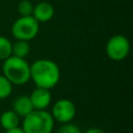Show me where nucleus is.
<instances>
[{"label": "nucleus", "mask_w": 133, "mask_h": 133, "mask_svg": "<svg viewBox=\"0 0 133 133\" xmlns=\"http://www.w3.org/2000/svg\"><path fill=\"white\" fill-rule=\"evenodd\" d=\"M59 78V68L50 59H38L30 65V79L36 87L51 89L58 83Z\"/></svg>", "instance_id": "1"}, {"label": "nucleus", "mask_w": 133, "mask_h": 133, "mask_svg": "<svg viewBox=\"0 0 133 133\" xmlns=\"http://www.w3.org/2000/svg\"><path fill=\"white\" fill-rule=\"evenodd\" d=\"M3 76L11 83L22 85L30 80V65L25 58L10 55L4 59L2 65Z\"/></svg>", "instance_id": "2"}, {"label": "nucleus", "mask_w": 133, "mask_h": 133, "mask_svg": "<svg viewBox=\"0 0 133 133\" xmlns=\"http://www.w3.org/2000/svg\"><path fill=\"white\" fill-rule=\"evenodd\" d=\"M22 130L24 133H51L54 127V119L46 110H32L23 117Z\"/></svg>", "instance_id": "3"}, {"label": "nucleus", "mask_w": 133, "mask_h": 133, "mask_svg": "<svg viewBox=\"0 0 133 133\" xmlns=\"http://www.w3.org/2000/svg\"><path fill=\"white\" fill-rule=\"evenodd\" d=\"M38 28L39 23L32 16L20 17L14 22L11 26V33L17 39L28 42L36 36Z\"/></svg>", "instance_id": "4"}, {"label": "nucleus", "mask_w": 133, "mask_h": 133, "mask_svg": "<svg viewBox=\"0 0 133 133\" xmlns=\"http://www.w3.org/2000/svg\"><path fill=\"white\" fill-rule=\"evenodd\" d=\"M105 50L110 59L119 61L128 56L130 51V43L125 35L115 34L108 39Z\"/></svg>", "instance_id": "5"}, {"label": "nucleus", "mask_w": 133, "mask_h": 133, "mask_svg": "<svg viewBox=\"0 0 133 133\" xmlns=\"http://www.w3.org/2000/svg\"><path fill=\"white\" fill-rule=\"evenodd\" d=\"M76 114L75 104L68 99H60L56 101L52 106L51 115L54 121H57L61 124L70 123Z\"/></svg>", "instance_id": "6"}, {"label": "nucleus", "mask_w": 133, "mask_h": 133, "mask_svg": "<svg viewBox=\"0 0 133 133\" xmlns=\"http://www.w3.org/2000/svg\"><path fill=\"white\" fill-rule=\"evenodd\" d=\"M28 97L30 99L33 109L35 110H46V108L51 103V92L50 89L47 88L36 87Z\"/></svg>", "instance_id": "7"}, {"label": "nucleus", "mask_w": 133, "mask_h": 133, "mask_svg": "<svg viewBox=\"0 0 133 133\" xmlns=\"http://www.w3.org/2000/svg\"><path fill=\"white\" fill-rule=\"evenodd\" d=\"M38 23H46L50 21L54 16V7L49 2H39L33 6L31 15Z\"/></svg>", "instance_id": "8"}, {"label": "nucleus", "mask_w": 133, "mask_h": 133, "mask_svg": "<svg viewBox=\"0 0 133 133\" xmlns=\"http://www.w3.org/2000/svg\"><path fill=\"white\" fill-rule=\"evenodd\" d=\"M12 110L20 117H25L34 109L28 96H20L12 102Z\"/></svg>", "instance_id": "9"}, {"label": "nucleus", "mask_w": 133, "mask_h": 133, "mask_svg": "<svg viewBox=\"0 0 133 133\" xmlns=\"http://www.w3.org/2000/svg\"><path fill=\"white\" fill-rule=\"evenodd\" d=\"M19 124L20 116L14 110L4 111L0 116V125L5 131L19 127Z\"/></svg>", "instance_id": "10"}, {"label": "nucleus", "mask_w": 133, "mask_h": 133, "mask_svg": "<svg viewBox=\"0 0 133 133\" xmlns=\"http://www.w3.org/2000/svg\"><path fill=\"white\" fill-rule=\"evenodd\" d=\"M29 52H30V46L26 41L17 39V42L11 45V55L14 56L25 58L29 54Z\"/></svg>", "instance_id": "11"}, {"label": "nucleus", "mask_w": 133, "mask_h": 133, "mask_svg": "<svg viewBox=\"0 0 133 133\" xmlns=\"http://www.w3.org/2000/svg\"><path fill=\"white\" fill-rule=\"evenodd\" d=\"M11 45L12 44L7 37L0 35V59L1 60H4L11 55Z\"/></svg>", "instance_id": "12"}, {"label": "nucleus", "mask_w": 133, "mask_h": 133, "mask_svg": "<svg viewBox=\"0 0 133 133\" xmlns=\"http://www.w3.org/2000/svg\"><path fill=\"white\" fill-rule=\"evenodd\" d=\"M12 91V84L3 76L0 75V100L6 99Z\"/></svg>", "instance_id": "13"}, {"label": "nucleus", "mask_w": 133, "mask_h": 133, "mask_svg": "<svg viewBox=\"0 0 133 133\" xmlns=\"http://www.w3.org/2000/svg\"><path fill=\"white\" fill-rule=\"evenodd\" d=\"M33 10V4L29 0H22L18 4V11L21 15V17L31 16Z\"/></svg>", "instance_id": "14"}, {"label": "nucleus", "mask_w": 133, "mask_h": 133, "mask_svg": "<svg viewBox=\"0 0 133 133\" xmlns=\"http://www.w3.org/2000/svg\"><path fill=\"white\" fill-rule=\"evenodd\" d=\"M57 133H82V132L78 126L71 123H66V124H63L58 129Z\"/></svg>", "instance_id": "15"}, {"label": "nucleus", "mask_w": 133, "mask_h": 133, "mask_svg": "<svg viewBox=\"0 0 133 133\" xmlns=\"http://www.w3.org/2000/svg\"><path fill=\"white\" fill-rule=\"evenodd\" d=\"M84 133H104V131L99 128H90V129L86 130Z\"/></svg>", "instance_id": "16"}, {"label": "nucleus", "mask_w": 133, "mask_h": 133, "mask_svg": "<svg viewBox=\"0 0 133 133\" xmlns=\"http://www.w3.org/2000/svg\"><path fill=\"white\" fill-rule=\"evenodd\" d=\"M5 133H24V131L22 130V128H14V129H10V130H6Z\"/></svg>", "instance_id": "17"}]
</instances>
